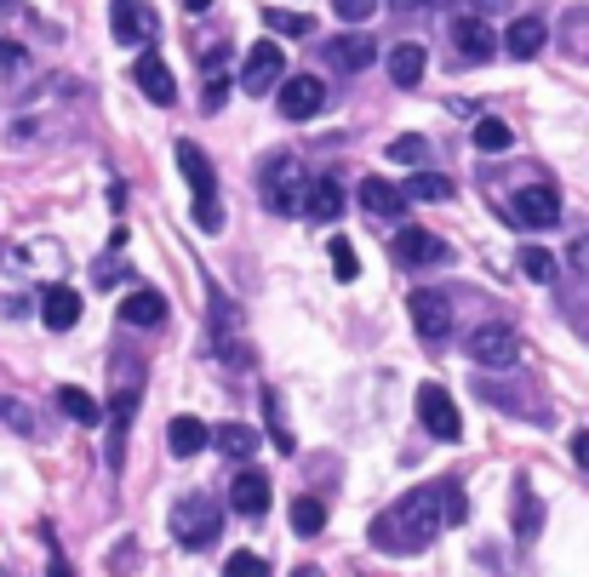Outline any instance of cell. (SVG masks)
I'll return each mask as SVG.
<instances>
[{"label": "cell", "mask_w": 589, "mask_h": 577, "mask_svg": "<svg viewBox=\"0 0 589 577\" xmlns=\"http://www.w3.org/2000/svg\"><path fill=\"white\" fill-rule=\"evenodd\" d=\"M441 526H452L446 481L441 486H418L401 503H389L383 515L367 526V537H372V549H383V555H418V549H430V543H435Z\"/></svg>", "instance_id": "cell-1"}, {"label": "cell", "mask_w": 589, "mask_h": 577, "mask_svg": "<svg viewBox=\"0 0 589 577\" xmlns=\"http://www.w3.org/2000/svg\"><path fill=\"white\" fill-rule=\"evenodd\" d=\"M309 178H304V160L292 155V149H275L264 166H257V200L275 212V218H292V212H304L309 207Z\"/></svg>", "instance_id": "cell-2"}, {"label": "cell", "mask_w": 589, "mask_h": 577, "mask_svg": "<svg viewBox=\"0 0 589 577\" xmlns=\"http://www.w3.org/2000/svg\"><path fill=\"white\" fill-rule=\"evenodd\" d=\"M178 172L189 183V200H194V223H201L207 234L223 229V200H218V172L207 149H194V138H178Z\"/></svg>", "instance_id": "cell-3"}, {"label": "cell", "mask_w": 589, "mask_h": 577, "mask_svg": "<svg viewBox=\"0 0 589 577\" xmlns=\"http://www.w3.org/2000/svg\"><path fill=\"white\" fill-rule=\"evenodd\" d=\"M172 537L183 543V549H207V543H218V532H223V508L212 503V497H178L172 503Z\"/></svg>", "instance_id": "cell-4"}, {"label": "cell", "mask_w": 589, "mask_h": 577, "mask_svg": "<svg viewBox=\"0 0 589 577\" xmlns=\"http://www.w3.org/2000/svg\"><path fill=\"white\" fill-rule=\"evenodd\" d=\"M470 360L486 366V371H515V360H520V337H515V326H498V321L475 326V332H470Z\"/></svg>", "instance_id": "cell-5"}, {"label": "cell", "mask_w": 589, "mask_h": 577, "mask_svg": "<svg viewBox=\"0 0 589 577\" xmlns=\"http://www.w3.org/2000/svg\"><path fill=\"white\" fill-rule=\"evenodd\" d=\"M281 86H286V46L257 41V46L246 52V63H241V92L264 97V92H281Z\"/></svg>", "instance_id": "cell-6"}, {"label": "cell", "mask_w": 589, "mask_h": 577, "mask_svg": "<svg viewBox=\"0 0 589 577\" xmlns=\"http://www.w3.org/2000/svg\"><path fill=\"white\" fill-rule=\"evenodd\" d=\"M418 423L430 429L435 440H457V434H464V418H457V406H452V395L441 384L418 389Z\"/></svg>", "instance_id": "cell-7"}, {"label": "cell", "mask_w": 589, "mask_h": 577, "mask_svg": "<svg viewBox=\"0 0 589 577\" xmlns=\"http://www.w3.org/2000/svg\"><path fill=\"white\" fill-rule=\"evenodd\" d=\"M270 497H275L270 474H264V469H252V463H241V469H235V481H229V508H235V515H246V521H257V515L270 508Z\"/></svg>", "instance_id": "cell-8"}, {"label": "cell", "mask_w": 589, "mask_h": 577, "mask_svg": "<svg viewBox=\"0 0 589 577\" xmlns=\"http://www.w3.org/2000/svg\"><path fill=\"white\" fill-rule=\"evenodd\" d=\"M515 218L527 229H549L555 218H561V189L555 183H520L515 189Z\"/></svg>", "instance_id": "cell-9"}, {"label": "cell", "mask_w": 589, "mask_h": 577, "mask_svg": "<svg viewBox=\"0 0 589 577\" xmlns=\"http://www.w3.org/2000/svg\"><path fill=\"white\" fill-rule=\"evenodd\" d=\"M320 104H326V81L320 75H286V86H281V115L286 120H315Z\"/></svg>", "instance_id": "cell-10"}, {"label": "cell", "mask_w": 589, "mask_h": 577, "mask_svg": "<svg viewBox=\"0 0 589 577\" xmlns=\"http://www.w3.org/2000/svg\"><path fill=\"white\" fill-rule=\"evenodd\" d=\"M407 310H412V326H418L423 344H441V337L452 332V303L441 292H412Z\"/></svg>", "instance_id": "cell-11"}, {"label": "cell", "mask_w": 589, "mask_h": 577, "mask_svg": "<svg viewBox=\"0 0 589 577\" xmlns=\"http://www.w3.org/2000/svg\"><path fill=\"white\" fill-rule=\"evenodd\" d=\"M133 75H138V86H144V97H149L155 109H172L178 104V81H172V70H167V57H160V52H144L133 63Z\"/></svg>", "instance_id": "cell-12"}, {"label": "cell", "mask_w": 589, "mask_h": 577, "mask_svg": "<svg viewBox=\"0 0 589 577\" xmlns=\"http://www.w3.org/2000/svg\"><path fill=\"white\" fill-rule=\"evenodd\" d=\"M396 258H401L407 269H430V263H446L452 246L441 241V234H430V229H401V234H396Z\"/></svg>", "instance_id": "cell-13"}, {"label": "cell", "mask_w": 589, "mask_h": 577, "mask_svg": "<svg viewBox=\"0 0 589 577\" xmlns=\"http://www.w3.org/2000/svg\"><path fill=\"white\" fill-rule=\"evenodd\" d=\"M452 46H457V57H464V63H475V70L498 57V41H493V29H486L481 18H457L452 23Z\"/></svg>", "instance_id": "cell-14"}, {"label": "cell", "mask_w": 589, "mask_h": 577, "mask_svg": "<svg viewBox=\"0 0 589 577\" xmlns=\"http://www.w3.org/2000/svg\"><path fill=\"white\" fill-rule=\"evenodd\" d=\"M120 321L133 326V332H155V326H167V297L138 286V292H126L120 297Z\"/></svg>", "instance_id": "cell-15"}, {"label": "cell", "mask_w": 589, "mask_h": 577, "mask_svg": "<svg viewBox=\"0 0 589 577\" xmlns=\"http://www.w3.org/2000/svg\"><path fill=\"white\" fill-rule=\"evenodd\" d=\"M81 321V292L75 286H46L41 292V326L46 332H75Z\"/></svg>", "instance_id": "cell-16"}, {"label": "cell", "mask_w": 589, "mask_h": 577, "mask_svg": "<svg viewBox=\"0 0 589 577\" xmlns=\"http://www.w3.org/2000/svg\"><path fill=\"white\" fill-rule=\"evenodd\" d=\"M326 63L344 70V75H361V70H372V63H378V46L367 35H338L333 46H326Z\"/></svg>", "instance_id": "cell-17"}, {"label": "cell", "mask_w": 589, "mask_h": 577, "mask_svg": "<svg viewBox=\"0 0 589 577\" xmlns=\"http://www.w3.org/2000/svg\"><path fill=\"white\" fill-rule=\"evenodd\" d=\"M361 207H367L372 218H407V207H412V195H407L401 183H383V178H367V183H361Z\"/></svg>", "instance_id": "cell-18"}, {"label": "cell", "mask_w": 589, "mask_h": 577, "mask_svg": "<svg viewBox=\"0 0 589 577\" xmlns=\"http://www.w3.org/2000/svg\"><path fill=\"white\" fill-rule=\"evenodd\" d=\"M207 447H212V429H207L201 418L183 412V418L167 423V452H172V458H201Z\"/></svg>", "instance_id": "cell-19"}, {"label": "cell", "mask_w": 589, "mask_h": 577, "mask_svg": "<svg viewBox=\"0 0 589 577\" xmlns=\"http://www.w3.org/2000/svg\"><path fill=\"white\" fill-rule=\"evenodd\" d=\"M544 41H549L544 18H515V23L504 29V52H509V57H520V63H533V57L544 52Z\"/></svg>", "instance_id": "cell-20"}, {"label": "cell", "mask_w": 589, "mask_h": 577, "mask_svg": "<svg viewBox=\"0 0 589 577\" xmlns=\"http://www.w3.org/2000/svg\"><path fill=\"white\" fill-rule=\"evenodd\" d=\"M155 35V12H144L138 0H115V41L120 46H144Z\"/></svg>", "instance_id": "cell-21"}, {"label": "cell", "mask_w": 589, "mask_h": 577, "mask_svg": "<svg viewBox=\"0 0 589 577\" xmlns=\"http://www.w3.org/2000/svg\"><path fill=\"white\" fill-rule=\"evenodd\" d=\"M389 81L396 86H418L423 81V70H430V52H423L418 41H401V46H389Z\"/></svg>", "instance_id": "cell-22"}, {"label": "cell", "mask_w": 589, "mask_h": 577, "mask_svg": "<svg viewBox=\"0 0 589 577\" xmlns=\"http://www.w3.org/2000/svg\"><path fill=\"white\" fill-rule=\"evenodd\" d=\"M509 526H515V537H520V543H533V537L544 532V503L533 497V486H527V481L515 486V503H509Z\"/></svg>", "instance_id": "cell-23"}, {"label": "cell", "mask_w": 589, "mask_h": 577, "mask_svg": "<svg viewBox=\"0 0 589 577\" xmlns=\"http://www.w3.org/2000/svg\"><path fill=\"white\" fill-rule=\"evenodd\" d=\"M212 447H218L223 458L246 463V458L257 452V429H252V423H218V429H212Z\"/></svg>", "instance_id": "cell-24"}, {"label": "cell", "mask_w": 589, "mask_h": 577, "mask_svg": "<svg viewBox=\"0 0 589 577\" xmlns=\"http://www.w3.org/2000/svg\"><path fill=\"white\" fill-rule=\"evenodd\" d=\"M57 406H63V412H70L75 423H86V429L104 423V406H97L86 389H75V384H63V389H57Z\"/></svg>", "instance_id": "cell-25"}, {"label": "cell", "mask_w": 589, "mask_h": 577, "mask_svg": "<svg viewBox=\"0 0 589 577\" xmlns=\"http://www.w3.org/2000/svg\"><path fill=\"white\" fill-rule=\"evenodd\" d=\"M309 218H320V223H338V218H344V189H338L333 178H315V189H309Z\"/></svg>", "instance_id": "cell-26"}, {"label": "cell", "mask_w": 589, "mask_h": 577, "mask_svg": "<svg viewBox=\"0 0 589 577\" xmlns=\"http://www.w3.org/2000/svg\"><path fill=\"white\" fill-rule=\"evenodd\" d=\"M470 138H475V149H481V155H504V149L515 144V132H509V126H504L498 115H481Z\"/></svg>", "instance_id": "cell-27"}, {"label": "cell", "mask_w": 589, "mask_h": 577, "mask_svg": "<svg viewBox=\"0 0 589 577\" xmlns=\"http://www.w3.org/2000/svg\"><path fill=\"white\" fill-rule=\"evenodd\" d=\"M264 418H270V440H275V452H298V440H292V429H286V412H281V395L275 389H264Z\"/></svg>", "instance_id": "cell-28"}, {"label": "cell", "mask_w": 589, "mask_h": 577, "mask_svg": "<svg viewBox=\"0 0 589 577\" xmlns=\"http://www.w3.org/2000/svg\"><path fill=\"white\" fill-rule=\"evenodd\" d=\"M264 23L275 29V35H315V18L309 12H286V7H264Z\"/></svg>", "instance_id": "cell-29"}, {"label": "cell", "mask_w": 589, "mask_h": 577, "mask_svg": "<svg viewBox=\"0 0 589 577\" xmlns=\"http://www.w3.org/2000/svg\"><path fill=\"white\" fill-rule=\"evenodd\" d=\"M320 526H326V503L320 497H298V503H292V532H298V537H320Z\"/></svg>", "instance_id": "cell-30"}, {"label": "cell", "mask_w": 589, "mask_h": 577, "mask_svg": "<svg viewBox=\"0 0 589 577\" xmlns=\"http://www.w3.org/2000/svg\"><path fill=\"white\" fill-rule=\"evenodd\" d=\"M401 189H407L412 200H452V178H441V172H412Z\"/></svg>", "instance_id": "cell-31"}, {"label": "cell", "mask_w": 589, "mask_h": 577, "mask_svg": "<svg viewBox=\"0 0 589 577\" xmlns=\"http://www.w3.org/2000/svg\"><path fill=\"white\" fill-rule=\"evenodd\" d=\"M520 275H527V281H555V258L544 252V246H520Z\"/></svg>", "instance_id": "cell-32"}, {"label": "cell", "mask_w": 589, "mask_h": 577, "mask_svg": "<svg viewBox=\"0 0 589 577\" xmlns=\"http://www.w3.org/2000/svg\"><path fill=\"white\" fill-rule=\"evenodd\" d=\"M389 160H401V166H423V160H430V138H412V132H407V138L389 144Z\"/></svg>", "instance_id": "cell-33"}, {"label": "cell", "mask_w": 589, "mask_h": 577, "mask_svg": "<svg viewBox=\"0 0 589 577\" xmlns=\"http://www.w3.org/2000/svg\"><path fill=\"white\" fill-rule=\"evenodd\" d=\"M223 577H270V560L252 555V549H241V555L223 560Z\"/></svg>", "instance_id": "cell-34"}, {"label": "cell", "mask_w": 589, "mask_h": 577, "mask_svg": "<svg viewBox=\"0 0 589 577\" xmlns=\"http://www.w3.org/2000/svg\"><path fill=\"white\" fill-rule=\"evenodd\" d=\"M333 269H338V281H355V275H361V263H355V246L344 241V234H333Z\"/></svg>", "instance_id": "cell-35"}, {"label": "cell", "mask_w": 589, "mask_h": 577, "mask_svg": "<svg viewBox=\"0 0 589 577\" xmlns=\"http://www.w3.org/2000/svg\"><path fill=\"white\" fill-rule=\"evenodd\" d=\"M0 423L18 429V434H35V418H29V406H23V400H0Z\"/></svg>", "instance_id": "cell-36"}, {"label": "cell", "mask_w": 589, "mask_h": 577, "mask_svg": "<svg viewBox=\"0 0 589 577\" xmlns=\"http://www.w3.org/2000/svg\"><path fill=\"white\" fill-rule=\"evenodd\" d=\"M29 70V52L18 46V41H0V75H7V81H18Z\"/></svg>", "instance_id": "cell-37"}, {"label": "cell", "mask_w": 589, "mask_h": 577, "mask_svg": "<svg viewBox=\"0 0 589 577\" xmlns=\"http://www.w3.org/2000/svg\"><path fill=\"white\" fill-rule=\"evenodd\" d=\"M333 12H338V18H349V23H361V18H372V12H378V0H333Z\"/></svg>", "instance_id": "cell-38"}, {"label": "cell", "mask_w": 589, "mask_h": 577, "mask_svg": "<svg viewBox=\"0 0 589 577\" xmlns=\"http://www.w3.org/2000/svg\"><path fill=\"white\" fill-rule=\"evenodd\" d=\"M567 263L578 269V275H589V234H572V246H567Z\"/></svg>", "instance_id": "cell-39"}, {"label": "cell", "mask_w": 589, "mask_h": 577, "mask_svg": "<svg viewBox=\"0 0 589 577\" xmlns=\"http://www.w3.org/2000/svg\"><path fill=\"white\" fill-rule=\"evenodd\" d=\"M223 97H229V81H223V75H212V81H207V115H218V109H223Z\"/></svg>", "instance_id": "cell-40"}, {"label": "cell", "mask_w": 589, "mask_h": 577, "mask_svg": "<svg viewBox=\"0 0 589 577\" xmlns=\"http://www.w3.org/2000/svg\"><path fill=\"white\" fill-rule=\"evenodd\" d=\"M446 515H452V526H457V521H464V492H457L452 481H446Z\"/></svg>", "instance_id": "cell-41"}, {"label": "cell", "mask_w": 589, "mask_h": 577, "mask_svg": "<svg viewBox=\"0 0 589 577\" xmlns=\"http://www.w3.org/2000/svg\"><path fill=\"white\" fill-rule=\"evenodd\" d=\"M572 458H578V469L589 474V429H578V434H572Z\"/></svg>", "instance_id": "cell-42"}, {"label": "cell", "mask_w": 589, "mask_h": 577, "mask_svg": "<svg viewBox=\"0 0 589 577\" xmlns=\"http://www.w3.org/2000/svg\"><path fill=\"white\" fill-rule=\"evenodd\" d=\"M389 7H396V12H412V7H423V0H389Z\"/></svg>", "instance_id": "cell-43"}, {"label": "cell", "mask_w": 589, "mask_h": 577, "mask_svg": "<svg viewBox=\"0 0 589 577\" xmlns=\"http://www.w3.org/2000/svg\"><path fill=\"white\" fill-rule=\"evenodd\" d=\"M292 577H326L320 566H298V571H292Z\"/></svg>", "instance_id": "cell-44"}, {"label": "cell", "mask_w": 589, "mask_h": 577, "mask_svg": "<svg viewBox=\"0 0 589 577\" xmlns=\"http://www.w3.org/2000/svg\"><path fill=\"white\" fill-rule=\"evenodd\" d=\"M183 7H189V12H207V7H212V0H183Z\"/></svg>", "instance_id": "cell-45"}, {"label": "cell", "mask_w": 589, "mask_h": 577, "mask_svg": "<svg viewBox=\"0 0 589 577\" xmlns=\"http://www.w3.org/2000/svg\"><path fill=\"white\" fill-rule=\"evenodd\" d=\"M475 7H504V0H475Z\"/></svg>", "instance_id": "cell-46"}, {"label": "cell", "mask_w": 589, "mask_h": 577, "mask_svg": "<svg viewBox=\"0 0 589 577\" xmlns=\"http://www.w3.org/2000/svg\"><path fill=\"white\" fill-rule=\"evenodd\" d=\"M7 7H12V0H0V12H7Z\"/></svg>", "instance_id": "cell-47"}, {"label": "cell", "mask_w": 589, "mask_h": 577, "mask_svg": "<svg viewBox=\"0 0 589 577\" xmlns=\"http://www.w3.org/2000/svg\"><path fill=\"white\" fill-rule=\"evenodd\" d=\"M0 577H7V571H0Z\"/></svg>", "instance_id": "cell-48"}]
</instances>
